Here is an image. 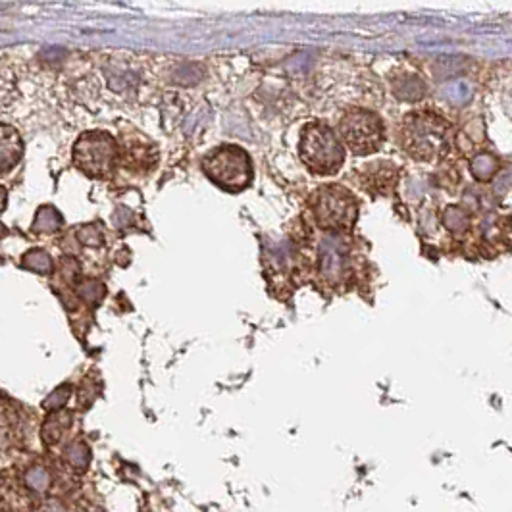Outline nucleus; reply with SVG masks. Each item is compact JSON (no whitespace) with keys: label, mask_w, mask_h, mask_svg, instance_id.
<instances>
[{"label":"nucleus","mask_w":512,"mask_h":512,"mask_svg":"<svg viewBox=\"0 0 512 512\" xmlns=\"http://www.w3.org/2000/svg\"><path fill=\"white\" fill-rule=\"evenodd\" d=\"M299 154L310 172L333 176L345 164V147L324 122L307 124L301 133Z\"/></svg>","instance_id":"f257e3e1"},{"label":"nucleus","mask_w":512,"mask_h":512,"mask_svg":"<svg viewBox=\"0 0 512 512\" xmlns=\"http://www.w3.org/2000/svg\"><path fill=\"white\" fill-rule=\"evenodd\" d=\"M343 143L359 156L376 153L384 143V124L378 114L362 108L349 110L339 124ZM343 145V147H345Z\"/></svg>","instance_id":"423d86ee"},{"label":"nucleus","mask_w":512,"mask_h":512,"mask_svg":"<svg viewBox=\"0 0 512 512\" xmlns=\"http://www.w3.org/2000/svg\"><path fill=\"white\" fill-rule=\"evenodd\" d=\"M6 201H8V193H6V189L0 185V214H2L4 208H6Z\"/></svg>","instance_id":"f3484780"},{"label":"nucleus","mask_w":512,"mask_h":512,"mask_svg":"<svg viewBox=\"0 0 512 512\" xmlns=\"http://www.w3.org/2000/svg\"><path fill=\"white\" fill-rule=\"evenodd\" d=\"M314 218L322 230H351L359 216V203L355 195L339 185H326L314 195Z\"/></svg>","instance_id":"20e7f679"},{"label":"nucleus","mask_w":512,"mask_h":512,"mask_svg":"<svg viewBox=\"0 0 512 512\" xmlns=\"http://www.w3.org/2000/svg\"><path fill=\"white\" fill-rule=\"evenodd\" d=\"M74 164L85 176L104 180L114 172L118 160V145L106 131H87L74 145Z\"/></svg>","instance_id":"7ed1b4c3"},{"label":"nucleus","mask_w":512,"mask_h":512,"mask_svg":"<svg viewBox=\"0 0 512 512\" xmlns=\"http://www.w3.org/2000/svg\"><path fill=\"white\" fill-rule=\"evenodd\" d=\"M64 220L54 206H41L35 214V222L31 226L33 233H56L62 228Z\"/></svg>","instance_id":"9d476101"},{"label":"nucleus","mask_w":512,"mask_h":512,"mask_svg":"<svg viewBox=\"0 0 512 512\" xmlns=\"http://www.w3.org/2000/svg\"><path fill=\"white\" fill-rule=\"evenodd\" d=\"M22 266L35 274L47 276V274H51L54 264H52L51 255L45 249H31L22 256Z\"/></svg>","instance_id":"9b49d317"},{"label":"nucleus","mask_w":512,"mask_h":512,"mask_svg":"<svg viewBox=\"0 0 512 512\" xmlns=\"http://www.w3.org/2000/svg\"><path fill=\"white\" fill-rule=\"evenodd\" d=\"M24 156V141L14 126L0 124V178L10 174Z\"/></svg>","instance_id":"0eeeda50"},{"label":"nucleus","mask_w":512,"mask_h":512,"mask_svg":"<svg viewBox=\"0 0 512 512\" xmlns=\"http://www.w3.org/2000/svg\"><path fill=\"white\" fill-rule=\"evenodd\" d=\"M208 180L214 181L218 187L237 193L251 185L253 181V164L249 154L235 145H224L206 154L203 160Z\"/></svg>","instance_id":"f03ea898"},{"label":"nucleus","mask_w":512,"mask_h":512,"mask_svg":"<svg viewBox=\"0 0 512 512\" xmlns=\"http://www.w3.org/2000/svg\"><path fill=\"white\" fill-rule=\"evenodd\" d=\"M79 241L87 247H99L103 245V233L95 230L93 226H85L79 230Z\"/></svg>","instance_id":"2eb2a0df"},{"label":"nucleus","mask_w":512,"mask_h":512,"mask_svg":"<svg viewBox=\"0 0 512 512\" xmlns=\"http://www.w3.org/2000/svg\"><path fill=\"white\" fill-rule=\"evenodd\" d=\"M449 126L434 114H416L405 120V151L416 160H434L447 147Z\"/></svg>","instance_id":"39448f33"},{"label":"nucleus","mask_w":512,"mask_h":512,"mask_svg":"<svg viewBox=\"0 0 512 512\" xmlns=\"http://www.w3.org/2000/svg\"><path fill=\"white\" fill-rule=\"evenodd\" d=\"M70 393H72V387H70V385H62V387H58L56 391H52L51 395L45 399L43 407L47 410H51V412L62 410V407L66 405V401L70 399Z\"/></svg>","instance_id":"4468645a"},{"label":"nucleus","mask_w":512,"mask_h":512,"mask_svg":"<svg viewBox=\"0 0 512 512\" xmlns=\"http://www.w3.org/2000/svg\"><path fill=\"white\" fill-rule=\"evenodd\" d=\"M27 486L31 487V489H35V491H45L49 484H51V474L47 472V468L45 466H41V464H35L33 468H29V472H27L26 476Z\"/></svg>","instance_id":"ddd939ff"},{"label":"nucleus","mask_w":512,"mask_h":512,"mask_svg":"<svg viewBox=\"0 0 512 512\" xmlns=\"http://www.w3.org/2000/svg\"><path fill=\"white\" fill-rule=\"evenodd\" d=\"M20 436H22V422L14 405L0 403V449L14 445Z\"/></svg>","instance_id":"6e6552de"},{"label":"nucleus","mask_w":512,"mask_h":512,"mask_svg":"<svg viewBox=\"0 0 512 512\" xmlns=\"http://www.w3.org/2000/svg\"><path fill=\"white\" fill-rule=\"evenodd\" d=\"M43 512H66V509L58 501H51V503H47V507L43 509Z\"/></svg>","instance_id":"dca6fc26"},{"label":"nucleus","mask_w":512,"mask_h":512,"mask_svg":"<svg viewBox=\"0 0 512 512\" xmlns=\"http://www.w3.org/2000/svg\"><path fill=\"white\" fill-rule=\"evenodd\" d=\"M72 426V414L70 412H62V410H56L52 412L51 416L47 418L45 426H43V441L47 445H56L64 434L70 430Z\"/></svg>","instance_id":"1a4fd4ad"},{"label":"nucleus","mask_w":512,"mask_h":512,"mask_svg":"<svg viewBox=\"0 0 512 512\" xmlns=\"http://www.w3.org/2000/svg\"><path fill=\"white\" fill-rule=\"evenodd\" d=\"M6 235H8V230H6V226L0 222V239H2V237H6Z\"/></svg>","instance_id":"a211bd4d"},{"label":"nucleus","mask_w":512,"mask_h":512,"mask_svg":"<svg viewBox=\"0 0 512 512\" xmlns=\"http://www.w3.org/2000/svg\"><path fill=\"white\" fill-rule=\"evenodd\" d=\"M91 461V453L89 447L83 441H74L68 449H66V462L74 468V470H85Z\"/></svg>","instance_id":"f8f14e48"}]
</instances>
